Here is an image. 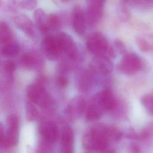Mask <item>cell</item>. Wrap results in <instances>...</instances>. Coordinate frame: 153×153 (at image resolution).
<instances>
[{
  "instance_id": "cell-12",
  "label": "cell",
  "mask_w": 153,
  "mask_h": 153,
  "mask_svg": "<svg viewBox=\"0 0 153 153\" xmlns=\"http://www.w3.org/2000/svg\"><path fill=\"white\" fill-rule=\"evenodd\" d=\"M90 69L94 72L107 74L113 69L111 59L106 56H94L89 64Z\"/></svg>"
},
{
  "instance_id": "cell-27",
  "label": "cell",
  "mask_w": 153,
  "mask_h": 153,
  "mask_svg": "<svg viewBox=\"0 0 153 153\" xmlns=\"http://www.w3.org/2000/svg\"><path fill=\"white\" fill-rule=\"evenodd\" d=\"M14 2L18 6L27 10L33 9L36 7L37 4V2L36 1H33V0L16 1H14Z\"/></svg>"
},
{
  "instance_id": "cell-11",
  "label": "cell",
  "mask_w": 153,
  "mask_h": 153,
  "mask_svg": "<svg viewBox=\"0 0 153 153\" xmlns=\"http://www.w3.org/2000/svg\"><path fill=\"white\" fill-rule=\"evenodd\" d=\"M85 100L80 96L74 97L68 104L65 114L70 120H75L80 117L85 110Z\"/></svg>"
},
{
  "instance_id": "cell-5",
  "label": "cell",
  "mask_w": 153,
  "mask_h": 153,
  "mask_svg": "<svg viewBox=\"0 0 153 153\" xmlns=\"http://www.w3.org/2000/svg\"><path fill=\"white\" fill-rule=\"evenodd\" d=\"M142 62L139 56L134 53L126 54L118 65V70L123 74L131 75L141 68Z\"/></svg>"
},
{
  "instance_id": "cell-1",
  "label": "cell",
  "mask_w": 153,
  "mask_h": 153,
  "mask_svg": "<svg viewBox=\"0 0 153 153\" xmlns=\"http://www.w3.org/2000/svg\"><path fill=\"white\" fill-rule=\"evenodd\" d=\"M108 126L96 124L89 127L84 133L82 143L84 148L90 151L103 152L110 143L107 134Z\"/></svg>"
},
{
  "instance_id": "cell-35",
  "label": "cell",
  "mask_w": 153,
  "mask_h": 153,
  "mask_svg": "<svg viewBox=\"0 0 153 153\" xmlns=\"http://www.w3.org/2000/svg\"><path fill=\"white\" fill-rule=\"evenodd\" d=\"M1 4H2V1H0V6H1Z\"/></svg>"
},
{
  "instance_id": "cell-14",
  "label": "cell",
  "mask_w": 153,
  "mask_h": 153,
  "mask_svg": "<svg viewBox=\"0 0 153 153\" xmlns=\"http://www.w3.org/2000/svg\"><path fill=\"white\" fill-rule=\"evenodd\" d=\"M74 134L69 126L63 128L60 134V149L62 153H73Z\"/></svg>"
},
{
  "instance_id": "cell-30",
  "label": "cell",
  "mask_w": 153,
  "mask_h": 153,
  "mask_svg": "<svg viewBox=\"0 0 153 153\" xmlns=\"http://www.w3.org/2000/svg\"><path fill=\"white\" fill-rule=\"evenodd\" d=\"M15 63L11 60H8L5 63V69L10 74H13L15 71Z\"/></svg>"
},
{
  "instance_id": "cell-23",
  "label": "cell",
  "mask_w": 153,
  "mask_h": 153,
  "mask_svg": "<svg viewBox=\"0 0 153 153\" xmlns=\"http://www.w3.org/2000/svg\"><path fill=\"white\" fill-rule=\"evenodd\" d=\"M140 102L147 112L153 115V94H146L143 95L140 99Z\"/></svg>"
},
{
  "instance_id": "cell-32",
  "label": "cell",
  "mask_w": 153,
  "mask_h": 153,
  "mask_svg": "<svg viewBox=\"0 0 153 153\" xmlns=\"http://www.w3.org/2000/svg\"><path fill=\"white\" fill-rule=\"evenodd\" d=\"M128 151L130 153H140V149L139 146L135 143H132L130 145L128 148Z\"/></svg>"
},
{
  "instance_id": "cell-24",
  "label": "cell",
  "mask_w": 153,
  "mask_h": 153,
  "mask_svg": "<svg viewBox=\"0 0 153 153\" xmlns=\"http://www.w3.org/2000/svg\"><path fill=\"white\" fill-rule=\"evenodd\" d=\"M153 138V123L147 125L137 135V139L142 140H148Z\"/></svg>"
},
{
  "instance_id": "cell-29",
  "label": "cell",
  "mask_w": 153,
  "mask_h": 153,
  "mask_svg": "<svg viewBox=\"0 0 153 153\" xmlns=\"http://www.w3.org/2000/svg\"><path fill=\"white\" fill-rule=\"evenodd\" d=\"M5 131L4 130V126L3 123L0 121V148L4 149V143H5Z\"/></svg>"
},
{
  "instance_id": "cell-15",
  "label": "cell",
  "mask_w": 153,
  "mask_h": 153,
  "mask_svg": "<svg viewBox=\"0 0 153 153\" xmlns=\"http://www.w3.org/2000/svg\"><path fill=\"white\" fill-rule=\"evenodd\" d=\"M14 22L18 28L26 35L31 38H35L36 36L35 26L27 16L25 14L19 15L15 17Z\"/></svg>"
},
{
  "instance_id": "cell-22",
  "label": "cell",
  "mask_w": 153,
  "mask_h": 153,
  "mask_svg": "<svg viewBox=\"0 0 153 153\" xmlns=\"http://www.w3.org/2000/svg\"><path fill=\"white\" fill-rule=\"evenodd\" d=\"M78 87L82 90H87L89 89L91 83V75L88 72L82 73L78 79Z\"/></svg>"
},
{
  "instance_id": "cell-34",
  "label": "cell",
  "mask_w": 153,
  "mask_h": 153,
  "mask_svg": "<svg viewBox=\"0 0 153 153\" xmlns=\"http://www.w3.org/2000/svg\"><path fill=\"white\" fill-rule=\"evenodd\" d=\"M2 149H2V148H0V153H4L3 151H2Z\"/></svg>"
},
{
  "instance_id": "cell-10",
  "label": "cell",
  "mask_w": 153,
  "mask_h": 153,
  "mask_svg": "<svg viewBox=\"0 0 153 153\" xmlns=\"http://www.w3.org/2000/svg\"><path fill=\"white\" fill-rule=\"evenodd\" d=\"M41 47L45 56L50 60H56L61 54V51L56 36L49 35L42 42Z\"/></svg>"
},
{
  "instance_id": "cell-33",
  "label": "cell",
  "mask_w": 153,
  "mask_h": 153,
  "mask_svg": "<svg viewBox=\"0 0 153 153\" xmlns=\"http://www.w3.org/2000/svg\"><path fill=\"white\" fill-rule=\"evenodd\" d=\"M102 153H115L114 151H112V150H110V149H106L105 151L102 152Z\"/></svg>"
},
{
  "instance_id": "cell-26",
  "label": "cell",
  "mask_w": 153,
  "mask_h": 153,
  "mask_svg": "<svg viewBox=\"0 0 153 153\" xmlns=\"http://www.w3.org/2000/svg\"><path fill=\"white\" fill-rule=\"evenodd\" d=\"M47 23L49 30H54L60 25L59 17L55 14H50L47 16Z\"/></svg>"
},
{
  "instance_id": "cell-20",
  "label": "cell",
  "mask_w": 153,
  "mask_h": 153,
  "mask_svg": "<svg viewBox=\"0 0 153 153\" xmlns=\"http://www.w3.org/2000/svg\"><path fill=\"white\" fill-rule=\"evenodd\" d=\"M26 116V118L29 121L36 120L39 115V111L34 103L28 100L25 104Z\"/></svg>"
},
{
  "instance_id": "cell-2",
  "label": "cell",
  "mask_w": 153,
  "mask_h": 153,
  "mask_svg": "<svg viewBox=\"0 0 153 153\" xmlns=\"http://www.w3.org/2000/svg\"><path fill=\"white\" fill-rule=\"evenodd\" d=\"M86 47L94 56H106L109 59L114 56V51L106 38L99 32L93 33L87 38Z\"/></svg>"
},
{
  "instance_id": "cell-8",
  "label": "cell",
  "mask_w": 153,
  "mask_h": 153,
  "mask_svg": "<svg viewBox=\"0 0 153 153\" xmlns=\"http://www.w3.org/2000/svg\"><path fill=\"white\" fill-rule=\"evenodd\" d=\"M104 1L92 0L87 2L86 10L84 12L87 23L93 25L99 22L102 17Z\"/></svg>"
},
{
  "instance_id": "cell-3",
  "label": "cell",
  "mask_w": 153,
  "mask_h": 153,
  "mask_svg": "<svg viewBox=\"0 0 153 153\" xmlns=\"http://www.w3.org/2000/svg\"><path fill=\"white\" fill-rule=\"evenodd\" d=\"M26 93L29 101L42 108H47L51 104V97L40 82L33 83L28 85Z\"/></svg>"
},
{
  "instance_id": "cell-18",
  "label": "cell",
  "mask_w": 153,
  "mask_h": 153,
  "mask_svg": "<svg viewBox=\"0 0 153 153\" xmlns=\"http://www.w3.org/2000/svg\"><path fill=\"white\" fill-rule=\"evenodd\" d=\"M103 112L97 104L91 99L85 112V118L88 121H96L101 117Z\"/></svg>"
},
{
  "instance_id": "cell-31",
  "label": "cell",
  "mask_w": 153,
  "mask_h": 153,
  "mask_svg": "<svg viewBox=\"0 0 153 153\" xmlns=\"http://www.w3.org/2000/svg\"><path fill=\"white\" fill-rule=\"evenodd\" d=\"M137 44L138 45V47L139 48L144 51H146L149 48V45L143 39H139L137 40Z\"/></svg>"
},
{
  "instance_id": "cell-6",
  "label": "cell",
  "mask_w": 153,
  "mask_h": 153,
  "mask_svg": "<svg viewBox=\"0 0 153 153\" xmlns=\"http://www.w3.org/2000/svg\"><path fill=\"white\" fill-rule=\"evenodd\" d=\"M41 140L51 145H54L59 138V128L56 124L51 121H44L38 127Z\"/></svg>"
},
{
  "instance_id": "cell-16",
  "label": "cell",
  "mask_w": 153,
  "mask_h": 153,
  "mask_svg": "<svg viewBox=\"0 0 153 153\" xmlns=\"http://www.w3.org/2000/svg\"><path fill=\"white\" fill-rule=\"evenodd\" d=\"M14 39L13 32L8 24L4 22H0V42L2 45L11 43Z\"/></svg>"
},
{
  "instance_id": "cell-13",
  "label": "cell",
  "mask_w": 153,
  "mask_h": 153,
  "mask_svg": "<svg viewBox=\"0 0 153 153\" xmlns=\"http://www.w3.org/2000/svg\"><path fill=\"white\" fill-rule=\"evenodd\" d=\"M72 25L74 30L78 35L83 34L87 27V20L84 11L80 7H74L72 13Z\"/></svg>"
},
{
  "instance_id": "cell-28",
  "label": "cell",
  "mask_w": 153,
  "mask_h": 153,
  "mask_svg": "<svg viewBox=\"0 0 153 153\" xmlns=\"http://www.w3.org/2000/svg\"><path fill=\"white\" fill-rule=\"evenodd\" d=\"M57 82L60 87H65L68 83V77L65 74H60L57 77Z\"/></svg>"
},
{
  "instance_id": "cell-21",
  "label": "cell",
  "mask_w": 153,
  "mask_h": 153,
  "mask_svg": "<svg viewBox=\"0 0 153 153\" xmlns=\"http://www.w3.org/2000/svg\"><path fill=\"white\" fill-rule=\"evenodd\" d=\"M107 134L109 143L117 142L121 137V133L120 130L112 126H108Z\"/></svg>"
},
{
  "instance_id": "cell-25",
  "label": "cell",
  "mask_w": 153,
  "mask_h": 153,
  "mask_svg": "<svg viewBox=\"0 0 153 153\" xmlns=\"http://www.w3.org/2000/svg\"><path fill=\"white\" fill-rule=\"evenodd\" d=\"M22 65L27 68H32L36 63V57L30 53H25L21 57Z\"/></svg>"
},
{
  "instance_id": "cell-9",
  "label": "cell",
  "mask_w": 153,
  "mask_h": 153,
  "mask_svg": "<svg viewBox=\"0 0 153 153\" xmlns=\"http://www.w3.org/2000/svg\"><path fill=\"white\" fill-rule=\"evenodd\" d=\"M92 99L103 112L111 111L116 106L115 96L112 91L108 88L97 93Z\"/></svg>"
},
{
  "instance_id": "cell-19",
  "label": "cell",
  "mask_w": 153,
  "mask_h": 153,
  "mask_svg": "<svg viewBox=\"0 0 153 153\" xmlns=\"http://www.w3.org/2000/svg\"><path fill=\"white\" fill-rule=\"evenodd\" d=\"M20 51V47L18 43L15 41L11 43L2 46V54L7 57L16 56Z\"/></svg>"
},
{
  "instance_id": "cell-17",
  "label": "cell",
  "mask_w": 153,
  "mask_h": 153,
  "mask_svg": "<svg viewBox=\"0 0 153 153\" xmlns=\"http://www.w3.org/2000/svg\"><path fill=\"white\" fill-rule=\"evenodd\" d=\"M34 19L39 30L42 33H47L50 30L47 23V16L42 9H37L34 12Z\"/></svg>"
},
{
  "instance_id": "cell-4",
  "label": "cell",
  "mask_w": 153,
  "mask_h": 153,
  "mask_svg": "<svg viewBox=\"0 0 153 153\" xmlns=\"http://www.w3.org/2000/svg\"><path fill=\"white\" fill-rule=\"evenodd\" d=\"M4 149L15 146L19 139V120L15 114H10L7 118Z\"/></svg>"
},
{
  "instance_id": "cell-7",
  "label": "cell",
  "mask_w": 153,
  "mask_h": 153,
  "mask_svg": "<svg viewBox=\"0 0 153 153\" xmlns=\"http://www.w3.org/2000/svg\"><path fill=\"white\" fill-rule=\"evenodd\" d=\"M55 36L58 42L61 53H64L71 59L74 60L76 59L78 48L73 38L65 32H60Z\"/></svg>"
}]
</instances>
